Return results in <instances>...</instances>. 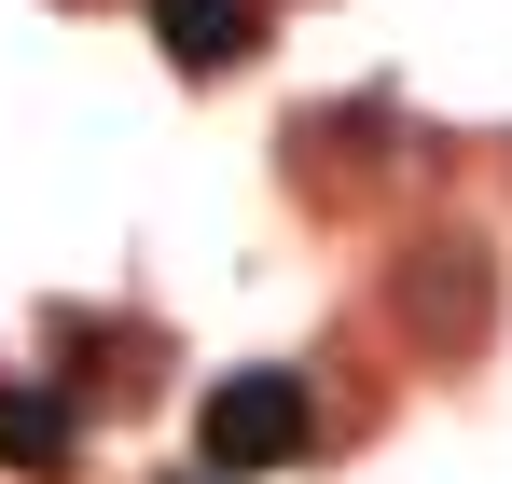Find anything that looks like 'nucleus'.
I'll return each instance as SVG.
<instances>
[{
  "label": "nucleus",
  "instance_id": "nucleus-2",
  "mask_svg": "<svg viewBox=\"0 0 512 484\" xmlns=\"http://www.w3.org/2000/svg\"><path fill=\"white\" fill-rule=\"evenodd\" d=\"M153 42H167V70H236L263 42L250 0H153Z\"/></svg>",
  "mask_w": 512,
  "mask_h": 484
},
{
  "label": "nucleus",
  "instance_id": "nucleus-3",
  "mask_svg": "<svg viewBox=\"0 0 512 484\" xmlns=\"http://www.w3.org/2000/svg\"><path fill=\"white\" fill-rule=\"evenodd\" d=\"M0 471H70V402L0 374Z\"/></svg>",
  "mask_w": 512,
  "mask_h": 484
},
{
  "label": "nucleus",
  "instance_id": "nucleus-4",
  "mask_svg": "<svg viewBox=\"0 0 512 484\" xmlns=\"http://www.w3.org/2000/svg\"><path fill=\"white\" fill-rule=\"evenodd\" d=\"M194 484H208V471H194Z\"/></svg>",
  "mask_w": 512,
  "mask_h": 484
},
{
  "label": "nucleus",
  "instance_id": "nucleus-1",
  "mask_svg": "<svg viewBox=\"0 0 512 484\" xmlns=\"http://www.w3.org/2000/svg\"><path fill=\"white\" fill-rule=\"evenodd\" d=\"M305 443H319L305 374H222V388L194 402V457H208V484H236V471H291Z\"/></svg>",
  "mask_w": 512,
  "mask_h": 484
}]
</instances>
